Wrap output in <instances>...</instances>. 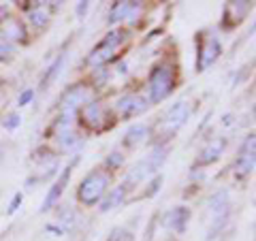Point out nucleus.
Wrapping results in <instances>:
<instances>
[{
	"label": "nucleus",
	"instance_id": "obj_1",
	"mask_svg": "<svg viewBox=\"0 0 256 241\" xmlns=\"http://www.w3.org/2000/svg\"><path fill=\"white\" fill-rule=\"evenodd\" d=\"M173 86H175V73H173V68L171 66H158L154 68V73H152L150 77V96H152V100H162L166 98V96L171 94L173 90Z\"/></svg>",
	"mask_w": 256,
	"mask_h": 241
},
{
	"label": "nucleus",
	"instance_id": "obj_2",
	"mask_svg": "<svg viewBox=\"0 0 256 241\" xmlns=\"http://www.w3.org/2000/svg\"><path fill=\"white\" fill-rule=\"evenodd\" d=\"M107 175H102V173H92V175H88V178L82 182V186H79L77 190V196L82 203L86 205H94L96 200H98L102 196V192H105L107 188Z\"/></svg>",
	"mask_w": 256,
	"mask_h": 241
},
{
	"label": "nucleus",
	"instance_id": "obj_3",
	"mask_svg": "<svg viewBox=\"0 0 256 241\" xmlns=\"http://www.w3.org/2000/svg\"><path fill=\"white\" fill-rule=\"evenodd\" d=\"M126 32L124 30H114L111 34H107L105 36V41H102L96 50L90 54V58H88V62L92 64V66H98V64H102V62H107L111 56H114L116 52H118V47L122 45L124 41H126Z\"/></svg>",
	"mask_w": 256,
	"mask_h": 241
},
{
	"label": "nucleus",
	"instance_id": "obj_4",
	"mask_svg": "<svg viewBox=\"0 0 256 241\" xmlns=\"http://www.w3.org/2000/svg\"><path fill=\"white\" fill-rule=\"evenodd\" d=\"M162 154H160V150H156L154 154H152L150 158H146L143 162H139V164H134L132 168H130V173H128V178H126V186H134L137 182H141V180H148V175L152 173V171H156V166L162 162Z\"/></svg>",
	"mask_w": 256,
	"mask_h": 241
},
{
	"label": "nucleus",
	"instance_id": "obj_5",
	"mask_svg": "<svg viewBox=\"0 0 256 241\" xmlns=\"http://www.w3.org/2000/svg\"><path fill=\"white\" fill-rule=\"evenodd\" d=\"M90 100V90H86V88H70V90L62 96V111L64 114H70L75 107H82L84 102Z\"/></svg>",
	"mask_w": 256,
	"mask_h": 241
},
{
	"label": "nucleus",
	"instance_id": "obj_6",
	"mask_svg": "<svg viewBox=\"0 0 256 241\" xmlns=\"http://www.w3.org/2000/svg\"><path fill=\"white\" fill-rule=\"evenodd\" d=\"M252 168H254V136L248 139V143L244 146L242 154H239L237 162H235V171H237L239 178H246Z\"/></svg>",
	"mask_w": 256,
	"mask_h": 241
},
{
	"label": "nucleus",
	"instance_id": "obj_7",
	"mask_svg": "<svg viewBox=\"0 0 256 241\" xmlns=\"http://www.w3.org/2000/svg\"><path fill=\"white\" fill-rule=\"evenodd\" d=\"M75 162H79V160H73V162H70L66 168H64V173H62V178L58 180V182H56L54 184V186H52V190H50V194H47L45 196V200H43V207H41V210L43 212H47V210H50V207L56 203V200H58V196L62 194V190H64V186H66V184H68V180H70V171H73V166H75Z\"/></svg>",
	"mask_w": 256,
	"mask_h": 241
},
{
	"label": "nucleus",
	"instance_id": "obj_8",
	"mask_svg": "<svg viewBox=\"0 0 256 241\" xmlns=\"http://www.w3.org/2000/svg\"><path fill=\"white\" fill-rule=\"evenodd\" d=\"M218 56H220V41L216 36L207 38L201 47V54H198V70H205L210 64H214Z\"/></svg>",
	"mask_w": 256,
	"mask_h": 241
},
{
	"label": "nucleus",
	"instance_id": "obj_9",
	"mask_svg": "<svg viewBox=\"0 0 256 241\" xmlns=\"http://www.w3.org/2000/svg\"><path fill=\"white\" fill-rule=\"evenodd\" d=\"M148 109V100H143L141 96H124V98L118 100V111L124 116H134V114H141V111Z\"/></svg>",
	"mask_w": 256,
	"mask_h": 241
},
{
	"label": "nucleus",
	"instance_id": "obj_10",
	"mask_svg": "<svg viewBox=\"0 0 256 241\" xmlns=\"http://www.w3.org/2000/svg\"><path fill=\"white\" fill-rule=\"evenodd\" d=\"M188 114H190V109H188L186 102L175 105L164 118V130H175V128H180L188 120Z\"/></svg>",
	"mask_w": 256,
	"mask_h": 241
},
{
	"label": "nucleus",
	"instance_id": "obj_11",
	"mask_svg": "<svg viewBox=\"0 0 256 241\" xmlns=\"http://www.w3.org/2000/svg\"><path fill=\"white\" fill-rule=\"evenodd\" d=\"M134 11H139V2H116L114 4V11L109 13V22L130 20Z\"/></svg>",
	"mask_w": 256,
	"mask_h": 241
},
{
	"label": "nucleus",
	"instance_id": "obj_12",
	"mask_svg": "<svg viewBox=\"0 0 256 241\" xmlns=\"http://www.w3.org/2000/svg\"><path fill=\"white\" fill-rule=\"evenodd\" d=\"M222 150H224V139H218V141L210 143V146H207V148L201 152V156H198V162H201V164L212 162V160H216V158L222 154Z\"/></svg>",
	"mask_w": 256,
	"mask_h": 241
},
{
	"label": "nucleus",
	"instance_id": "obj_13",
	"mask_svg": "<svg viewBox=\"0 0 256 241\" xmlns=\"http://www.w3.org/2000/svg\"><path fill=\"white\" fill-rule=\"evenodd\" d=\"M188 218H190L188 210L180 207V210H173L169 216H166V222H169V226H173L175 230H184L188 224Z\"/></svg>",
	"mask_w": 256,
	"mask_h": 241
},
{
	"label": "nucleus",
	"instance_id": "obj_14",
	"mask_svg": "<svg viewBox=\"0 0 256 241\" xmlns=\"http://www.w3.org/2000/svg\"><path fill=\"white\" fill-rule=\"evenodd\" d=\"M148 134H150V130L146 126H132L130 130H128L126 134H124V143L126 146H139V143H143L148 139Z\"/></svg>",
	"mask_w": 256,
	"mask_h": 241
},
{
	"label": "nucleus",
	"instance_id": "obj_15",
	"mask_svg": "<svg viewBox=\"0 0 256 241\" xmlns=\"http://www.w3.org/2000/svg\"><path fill=\"white\" fill-rule=\"evenodd\" d=\"M100 120H102V109L98 105H88L84 111H82V122L88 124V126H96V124H100Z\"/></svg>",
	"mask_w": 256,
	"mask_h": 241
},
{
	"label": "nucleus",
	"instance_id": "obj_16",
	"mask_svg": "<svg viewBox=\"0 0 256 241\" xmlns=\"http://www.w3.org/2000/svg\"><path fill=\"white\" fill-rule=\"evenodd\" d=\"M4 36H6V41H22L26 36V30H24L20 22H9L4 26Z\"/></svg>",
	"mask_w": 256,
	"mask_h": 241
},
{
	"label": "nucleus",
	"instance_id": "obj_17",
	"mask_svg": "<svg viewBox=\"0 0 256 241\" xmlns=\"http://www.w3.org/2000/svg\"><path fill=\"white\" fill-rule=\"evenodd\" d=\"M124 188L126 186H120V188H116L111 194L105 198V203H102V212H109V210H114V207L120 203V200L124 198Z\"/></svg>",
	"mask_w": 256,
	"mask_h": 241
},
{
	"label": "nucleus",
	"instance_id": "obj_18",
	"mask_svg": "<svg viewBox=\"0 0 256 241\" xmlns=\"http://www.w3.org/2000/svg\"><path fill=\"white\" fill-rule=\"evenodd\" d=\"M62 62H64V56H60V58L56 60V62L52 64V66H50V70H47V77H45L43 82H41V86H50V84L54 82V77L58 75V70L62 68Z\"/></svg>",
	"mask_w": 256,
	"mask_h": 241
},
{
	"label": "nucleus",
	"instance_id": "obj_19",
	"mask_svg": "<svg viewBox=\"0 0 256 241\" xmlns=\"http://www.w3.org/2000/svg\"><path fill=\"white\" fill-rule=\"evenodd\" d=\"M30 22L34 24V26H41V24L47 22V13L43 9H36V11H32L30 13Z\"/></svg>",
	"mask_w": 256,
	"mask_h": 241
},
{
	"label": "nucleus",
	"instance_id": "obj_20",
	"mask_svg": "<svg viewBox=\"0 0 256 241\" xmlns=\"http://www.w3.org/2000/svg\"><path fill=\"white\" fill-rule=\"evenodd\" d=\"M18 124H20V116H18V114H13L11 118H6L4 128H9V130H13V128H18Z\"/></svg>",
	"mask_w": 256,
	"mask_h": 241
},
{
	"label": "nucleus",
	"instance_id": "obj_21",
	"mask_svg": "<svg viewBox=\"0 0 256 241\" xmlns=\"http://www.w3.org/2000/svg\"><path fill=\"white\" fill-rule=\"evenodd\" d=\"M122 162H124V160H122V156H120V154H114V156H109V160H107V164H109V166H111V164L116 166V164H122Z\"/></svg>",
	"mask_w": 256,
	"mask_h": 241
},
{
	"label": "nucleus",
	"instance_id": "obj_22",
	"mask_svg": "<svg viewBox=\"0 0 256 241\" xmlns=\"http://www.w3.org/2000/svg\"><path fill=\"white\" fill-rule=\"evenodd\" d=\"M32 100V92L28 90V92H24L22 96H20V105H26V102H30Z\"/></svg>",
	"mask_w": 256,
	"mask_h": 241
},
{
	"label": "nucleus",
	"instance_id": "obj_23",
	"mask_svg": "<svg viewBox=\"0 0 256 241\" xmlns=\"http://www.w3.org/2000/svg\"><path fill=\"white\" fill-rule=\"evenodd\" d=\"M20 200H22V196L18 194V196H15V198H13V203H11V207H9V214H13V212H15V207H18V205H20Z\"/></svg>",
	"mask_w": 256,
	"mask_h": 241
},
{
	"label": "nucleus",
	"instance_id": "obj_24",
	"mask_svg": "<svg viewBox=\"0 0 256 241\" xmlns=\"http://www.w3.org/2000/svg\"><path fill=\"white\" fill-rule=\"evenodd\" d=\"M86 9H88V2H79V13H86Z\"/></svg>",
	"mask_w": 256,
	"mask_h": 241
},
{
	"label": "nucleus",
	"instance_id": "obj_25",
	"mask_svg": "<svg viewBox=\"0 0 256 241\" xmlns=\"http://www.w3.org/2000/svg\"><path fill=\"white\" fill-rule=\"evenodd\" d=\"M0 86H2V79H0Z\"/></svg>",
	"mask_w": 256,
	"mask_h": 241
}]
</instances>
